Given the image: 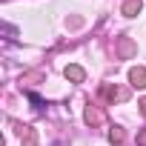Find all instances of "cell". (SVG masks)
Listing matches in <instances>:
<instances>
[{
	"instance_id": "6da1fadb",
	"label": "cell",
	"mask_w": 146,
	"mask_h": 146,
	"mask_svg": "<svg viewBox=\"0 0 146 146\" xmlns=\"http://www.w3.org/2000/svg\"><path fill=\"white\" fill-rule=\"evenodd\" d=\"M129 80L135 86H146V69H132L129 72Z\"/></svg>"
},
{
	"instance_id": "7a4b0ae2",
	"label": "cell",
	"mask_w": 146,
	"mask_h": 146,
	"mask_svg": "<svg viewBox=\"0 0 146 146\" xmlns=\"http://www.w3.org/2000/svg\"><path fill=\"white\" fill-rule=\"evenodd\" d=\"M66 75H69L72 80H80V78H83V69H78V66H69V69H66Z\"/></svg>"
},
{
	"instance_id": "3957f363",
	"label": "cell",
	"mask_w": 146,
	"mask_h": 146,
	"mask_svg": "<svg viewBox=\"0 0 146 146\" xmlns=\"http://www.w3.org/2000/svg\"><path fill=\"white\" fill-rule=\"evenodd\" d=\"M140 9V3H137V0H132V3H126V15H132V12H137Z\"/></svg>"
},
{
	"instance_id": "277c9868",
	"label": "cell",
	"mask_w": 146,
	"mask_h": 146,
	"mask_svg": "<svg viewBox=\"0 0 146 146\" xmlns=\"http://www.w3.org/2000/svg\"><path fill=\"white\" fill-rule=\"evenodd\" d=\"M140 106H143V112H146V100H143V103H140Z\"/></svg>"
}]
</instances>
